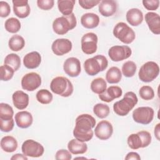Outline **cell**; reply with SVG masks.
I'll return each instance as SVG.
<instances>
[{
    "instance_id": "19",
    "label": "cell",
    "mask_w": 160,
    "mask_h": 160,
    "mask_svg": "<svg viewBox=\"0 0 160 160\" xmlns=\"http://www.w3.org/2000/svg\"><path fill=\"white\" fill-rule=\"evenodd\" d=\"M117 2L113 0H103L99 4V12L105 17L112 16L117 11Z\"/></svg>"
},
{
    "instance_id": "10",
    "label": "cell",
    "mask_w": 160,
    "mask_h": 160,
    "mask_svg": "<svg viewBox=\"0 0 160 160\" xmlns=\"http://www.w3.org/2000/svg\"><path fill=\"white\" fill-rule=\"evenodd\" d=\"M98 36L94 32H88L81 38V49L86 54H92L98 49Z\"/></svg>"
},
{
    "instance_id": "26",
    "label": "cell",
    "mask_w": 160,
    "mask_h": 160,
    "mask_svg": "<svg viewBox=\"0 0 160 160\" xmlns=\"http://www.w3.org/2000/svg\"><path fill=\"white\" fill-rule=\"evenodd\" d=\"M16 139L11 136H6L1 140V148L6 152H12L18 148Z\"/></svg>"
},
{
    "instance_id": "39",
    "label": "cell",
    "mask_w": 160,
    "mask_h": 160,
    "mask_svg": "<svg viewBox=\"0 0 160 160\" xmlns=\"http://www.w3.org/2000/svg\"><path fill=\"white\" fill-rule=\"evenodd\" d=\"M139 94L142 99L146 101H149L154 98V91L151 86H143L139 89Z\"/></svg>"
},
{
    "instance_id": "35",
    "label": "cell",
    "mask_w": 160,
    "mask_h": 160,
    "mask_svg": "<svg viewBox=\"0 0 160 160\" xmlns=\"http://www.w3.org/2000/svg\"><path fill=\"white\" fill-rule=\"evenodd\" d=\"M93 112L97 117L103 119L109 115L110 109L109 107L106 104L98 103L93 107Z\"/></svg>"
},
{
    "instance_id": "22",
    "label": "cell",
    "mask_w": 160,
    "mask_h": 160,
    "mask_svg": "<svg viewBox=\"0 0 160 160\" xmlns=\"http://www.w3.org/2000/svg\"><path fill=\"white\" fill-rule=\"evenodd\" d=\"M41 62V56L37 51H32L26 54L23 58L24 66L28 69L37 68Z\"/></svg>"
},
{
    "instance_id": "7",
    "label": "cell",
    "mask_w": 160,
    "mask_h": 160,
    "mask_svg": "<svg viewBox=\"0 0 160 160\" xmlns=\"http://www.w3.org/2000/svg\"><path fill=\"white\" fill-rule=\"evenodd\" d=\"M159 74V67L154 61H148L140 68L138 72L139 79L144 82H150L154 80Z\"/></svg>"
},
{
    "instance_id": "36",
    "label": "cell",
    "mask_w": 160,
    "mask_h": 160,
    "mask_svg": "<svg viewBox=\"0 0 160 160\" xmlns=\"http://www.w3.org/2000/svg\"><path fill=\"white\" fill-rule=\"evenodd\" d=\"M137 66L136 63L132 61L125 62L122 66V73L126 78L132 77L136 71Z\"/></svg>"
},
{
    "instance_id": "2",
    "label": "cell",
    "mask_w": 160,
    "mask_h": 160,
    "mask_svg": "<svg viewBox=\"0 0 160 160\" xmlns=\"http://www.w3.org/2000/svg\"><path fill=\"white\" fill-rule=\"evenodd\" d=\"M138 101V99L136 94L132 91H128L125 93L122 99L113 104L114 112L118 116H125L134 108Z\"/></svg>"
},
{
    "instance_id": "13",
    "label": "cell",
    "mask_w": 160,
    "mask_h": 160,
    "mask_svg": "<svg viewBox=\"0 0 160 160\" xmlns=\"http://www.w3.org/2000/svg\"><path fill=\"white\" fill-rule=\"evenodd\" d=\"M72 48L71 41L68 39L60 38L53 41L51 49L56 56H63L69 52Z\"/></svg>"
},
{
    "instance_id": "21",
    "label": "cell",
    "mask_w": 160,
    "mask_h": 160,
    "mask_svg": "<svg viewBox=\"0 0 160 160\" xmlns=\"http://www.w3.org/2000/svg\"><path fill=\"white\" fill-rule=\"evenodd\" d=\"M12 102L15 108L19 110L26 109L29 104V96L22 91H16L12 96Z\"/></svg>"
},
{
    "instance_id": "48",
    "label": "cell",
    "mask_w": 160,
    "mask_h": 160,
    "mask_svg": "<svg viewBox=\"0 0 160 160\" xmlns=\"http://www.w3.org/2000/svg\"><path fill=\"white\" fill-rule=\"evenodd\" d=\"M11 160H15V159H18V160H27L28 159V158L26 156H25L24 154H19V153H18V154H14L11 158Z\"/></svg>"
},
{
    "instance_id": "4",
    "label": "cell",
    "mask_w": 160,
    "mask_h": 160,
    "mask_svg": "<svg viewBox=\"0 0 160 160\" xmlns=\"http://www.w3.org/2000/svg\"><path fill=\"white\" fill-rule=\"evenodd\" d=\"M76 24V18L72 12L69 16H62L56 18L52 22V29L57 34L64 35L73 29Z\"/></svg>"
},
{
    "instance_id": "46",
    "label": "cell",
    "mask_w": 160,
    "mask_h": 160,
    "mask_svg": "<svg viewBox=\"0 0 160 160\" xmlns=\"http://www.w3.org/2000/svg\"><path fill=\"white\" fill-rule=\"evenodd\" d=\"M11 12V8L7 2L0 1V16L6 18L9 16Z\"/></svg>"
},
{
    "instance_id": "47",
    "label": "cell",
    "mask_w": 160,
    "mask_h": 160,
    "mask_svg": "<svg viewBox=\"0 0 160 160\" xmlns=\"http://www.w3.org/2000/svg\"><path fill=\"white\" fill-rule=\"evenodd\" d=\"M126 160H130V159H136V160H140L141 157L138 153L136 152H129L127 154L126 156L125 157Z\"/></svg>"
},
{
    "instance_id": "43",
    "label": "cell",
    "mask_w": 160,
    "mask_h": 160,
    "mask_svg": "<svg viewBox=\"0 0 160 160\" xmlns=\"http://www.w3.org/2000/svg\"><path fill=\"white\" fill-rule=\"evenodd\" d=\"M99 0H79L78 2L81 8L85 9H90L100 3Z\"/></svg>"
},
{
    "instance_id": "38",
    "label": "cell",
    "mask_w": 160,
    "mask_h": 160,
    "mask_svg": "<svg viewBox=\"0 0 160 160\" xmlns=\"http://www.w3.org/2000/svg\"><path fill=\"white\" fill-rule=\"evenodd\" d=\"M0 71H1L0 79L1 81H8L11 79H12V78L13 77L14 73L15 72L12 68L6 64L1 66Z\"/></svg>"
},
{
    "instance_id": "33",
    "label": "cell",
    "mask_w": 160,
    "mask_h": 160,
    "mask_svg": "<svg viewBox=\"0 0 160 160\" xmlns=\"http://www.w3.org/2000/svg\"><path fill=\"white\" fill-rule=\"evenodd\" d=\"M37 101L42 104H49L53 98L52 93L48 89H42L39 90L36 95Z\"/></svg>"
},
{
    "instance_id": "6",
    "label": "cell",
    "mask_w": 160,
    "mask_h": 160,
    "mask_svg": "<svg viewBox=\"0 0 160 160\" xmlns=\"http://www.w3.org/2000/svg\"><path fill=\"white\" fill-rule=\"evenodd\" d=\"M113 35L122 42L129 44L134 41L136 34L133 29L123 22L117 23L113 29Z\"/></svg>"
},
{
    "instance_id": "17",
    "label": "cell",
    "mask_w": 160,
    "mask_h": 160,
    "mask_svg": "<svg viewBox=\"0 0 160 160\" xmlns=\"http://www.w3.org/2000/svg\"><path fill=\"white\" fill-rule=\"evenodd\" d=\"M145 21L150 31L154 34H160V17L154 12H148L145 14Z\"/></svg>"
},
{
    "instance_id": "18",
    "label": "cell",
    "mask_w": 160,
    "mask_h": 160,
    "mask_svg": "<svg viewBox=\"0 0 160 160\" xmlns=\"http://www.w3.org/2000/svg\"><path fill=\"white\" fill-rule=\"evenodd\" d=\"M122 94V89L118 86H111L104 92L99 94V98L104 102H110L114 99L120 98Z\"/></svg>"
},
{
    "instance_id": "45",
    "label": "cell",
    "mask_w": 160,
    "mask_h": 160,
    "mask_svg": "<svg viewBox=\"0 0 160 160\" xmlns=\"http://www.w3.org/2000/svg\"><path fill=\"white\" fill-rule=\"evenodd\" d=\"M54 1L53 0H38L37 5L39 8L42 10H49L54 6Z\"/></svg>"
},
{
    "instance_id": "1",
    "label": "cell",
    "mask_w": 160,
    "mask_h": 160,
    "mask_svg": "<svg viewBox=\"0 0 160 160\" xmlns=\"http://www.w3.org/2000/svg\"><path fill=\"white\" fill-rule=\"evenodd\" d=\"M96 120L90 114H82L76 119L73 130L74 137L82 142L90 141L94 135L92 128L95 127Z\"/></svg>"
},
{
    "instance_id": "32",
    "label": "cell",
    "mask_w": 160,
    "mask_h": 160,
    "mask_svg": "<svg viewBox=\"0 0 160 160\" xmlns=\"http://www.w3.org/2000/svg\"><path fill=\"white\" fill-rule=\"evenodd\" d=\"M21 22L19 20L15 18L8 19L4 23L5 29L10 33H16L21 29Z\"/></svg>"
},
{
    "instance_id": "20",
    "label": "cell",
    "mask_w": 160,
    "mask_h": 160,
    "mask_svg": "<svg viewBox=\"0 0 160 160\" xmlns=\"http://www.w3.org/2000/svg\"><path fill=\"white\" fill-rule=\"evenodd\" d=\"M16 125L20 128H28L31 126L33 122L32 114L26 111H22L17 112L14 117Z\"/></svg>"
},
{
    "instance_id": "25",
    "label": "cell",
    "mask_w": 160,
    "mask_h": 160,
    "mask_svg": "<svg viewBox=\"0 0 160 160\" xmlns=\"http://www.w3.org/2000/svg\"><path fill=\"white\" fill-rule=\"evenodd\" d=\"M68 148L72 154H82L87 151L88 146L85 142L80 141L75 138L69 141Z\"/></svg>"
},
{
    "instance_id": "15",
    "label": "cell",
    "mask_w": 160,
    "mask_h": 160,
    "mask_svg": "<svg viewBox=\"0 0 160 160\" xmlns=\"http://www.w3.org/2000/svg\"><path fill=\"white\" fill-rule=\"evenodd\" d=\"M65 73L70 77H78L81 71L80 61L74 57H71L65 60L63 64Z\"/></svg>"
},
{
    "instance_id": "16",
    "label": "cell",
    "mask_w": 160,
    "mask_h": 160,
    "mask_svg": "<svg viewBox=\"0 0 160 160\" xmlns=\"http://www.w3.org/2000/svg\"><path fill=\"white\" fill-rule=\"evenodd\" d=\"M13 11L15 15L19 18H27L31 12L28 0H13Z\"/></svg>"
},
{
    "instance_id": "34",
    "label": "cell",
    "mask_w": 160,
    "mask_h": 160,
    "mask_svg": "<svg viewBox=\"0 0 160 160\" xmlns=\"http://www.w3.org/2000/svg\"><path fill=\"white\" fill-rule=\"evenodd\" d=\"M14 111L12 108L7 103L0 104V119L7 121L12 119Z\"/></svg>"
},
{
    "instance_id": "23",
    "label": "cell",
    "mask_w": 160,
    "mask_h": 160,
    "mask_svg": "<svg viewBox=\"0 0 160 160\" xmlns=\"http://www.w3.org/2000/svg\"><path fill=\"white\" fill-rule=\"evenodd\" d=\"M126 21L132 26L140 25L143 21L142 12L138 8H132L129 9L126 15Z\"/></svg>"
},
{
    "instance_id": "40",
    "label": "cell",
    "mask_w": 160,
    "mask_h": 160,
    "mask_svg": "<svg viewBox=\"0 0 160 160\" xmlns=\"http://www.w3.org/2000/svg\"><path fill=\"white\" fill-rule=\"evenodd\" d=\"M138 134L140 136L142 142V148H146L148 146L151 142V139L152 137L151 134L147 131H140L138 132Z\"/></svg>"
},
{
    "instance_id": "49",
    "label": "cell",
    "mask_w": 160,
    "mask_h": 160,
    "mask_svg": "<svg viewBox=\"0 0 160 160\" xmlns=\"http://www.w3.org/2000/svg\"><path fill=\"white\" fill-rule=\"evenodd\" d=\"M159 125L160 124L158 123L154 128V134L156 138V139L159 141Z\"/></svg>"
},
{
    "instance_id": "42",
    "label": "cell",
    "mask_w": 160,
    "mask_h": 160,
    "mask_svg": "<svg viewBox=\"0 0 160 160\" xmlns=\"http://www.w3.org/2000/svg\"><path fill=\"white\" fill-rule=\"evenodd\" d=\"M55 159L56 160H71L72 155L69 150L62 149L56 152Z\"/></svg>"
},
{
    "instance_id": "14",
    "label": "cell",
    "mask_w": 160,
    "mask_h": 160,
    "mask_svg": "<svg viewBox=\"0 0 160 160\" xmlns=\"http://www.w3.org/2000/svg\"><path fill=\"white\" fill-rule=\"evenodd\" d=\"M113 132V127L108 121L102 120L98 122L94 129L95 136L100 140H107L110 138Z\"/></svg>"
},
{
    "instance_id": "28",
    "label": "cell",
    "mask_w": 160,
    "mask_h": 160,
    "mask_svg": "<svg viewBox=\"0 0 160 160\" xmlns=\"http://www.w3.org/2000/svg\"><path fill=\"white\" fill-rule=\"evenodd\" d=\"M75 0H59L58 1V8L63 16H69L72 13Z\"/></svg>"
},
{
    "instance_id": "30",
    "label": "cell",
    "mask_w": 160,
    "mask_h": 160,
    "mask_svg": "<svg viewBox=\"0 0 160 160\" xmlns=\"http://www.w3.org/2000/svg\"><path fill=\"white\" fill-rule=\"evenodd\" d=\"M91 90L96 93L100 94L105 91L107 88V83L102 78H97L91 82Z\"/></svg>"
},
{
    "instance_id": "27",
    "label": "cell",
    "mask_w": 160,
    "mask_h": 160,
    "mask_svg": "<svg viewBox=\"0 0 160 160\" xmlns=\"http://www.w3.org/2000/svg\"><path fill=\"white\" fill-rule=\"evenodd\" d=\"M122 78V72L121 70L116 66L110 68L106 74V80L109 84L118 83Z\"/></svg>"
},
{
    "instance_id": "29",
    "label": "cell",
    "mask_w": 160,
    "mask_h": 160,
    "mask_svg": "<svg viewBox=\"0 0 160 160\" xmlns=\"http://www.w3.org/2000/svg\"><path fill=\"white\" fill-rule=\"evenodd\" d=\"M8 46L11 50L13 51H19L24 47L25 41L21 36L15 34L10 38L8 42Z\"/></svg>"
},
{
    "instance_id": "37",
    "label": "cell",
    "mask_w": 160,
    "mask_h": 160,
    "mask_svg": "<svg viewBox=\"0 0 160 160\" xmlns=\"http://www.w3.org/2000/svg\"><path fill=\"white\" fill-rule=\"evenodd\" d=\"M127 142L128 146L132 149H138L142 147L141 138L138 132L130 134L127 139Z\"/></svg>"
},
{
    "instance_id": "41",
    "label": "cell",
    "mask_w": 160,
    "mask_h": 160,
    "mask_svg": "<svg viewBox=\"0 0 160 160\" xmlns=\"http://www.w3.org/2000/svg\"><path fill=\"white\" fill-rule=\"evenodd\" d=\"M14 125V121L13 119L10 120L4 121L0 119V128L2 132H8L12 130Z\"/></svg>"
},
{
    "instance_id": "11",
    "label": "cell",
    "mask_w": 160,
    "mask_h": 160,
    "mask_svg": "<svg viewBox=\"0 0 160 160\" xmlns=\"http://www.w3.org/2000/svg\"><path fill=\"white\" fill-rule=\"evenodd\" d=\"M132 54L131 49L126 45L114 46L108 51V56L114 62H119L129 58Z\"/></svg>"
},
{
    "instance_id": "8",
    "label": "cell",
    "mask_w": 160,
    "mask_h": 160,
    "mask_svg": "<svg viewBox=\"0 0 160 160\" xmlns=\"http://www.w3.org/2000/svg\"><path fill=\"white\" fill-rule=\"evenodd\" d=\"M21 151L26 156L39 158L44 154V148L39 142L33 139H27L22 143Z\"/></svg>"
},
{
    "instance_id": "12",
    "label": "cell",
    "mask_w": 160,
    "mask_h": 160,
    "mask_svg": "<svg viewBox=\"0 0 160 160\" xmlns=\"http://www.w3.org/2000/svg\"><path fill=\"white\" fill-rule=\"evenodd\" d=\"M41 84V78L36 72H31L25 74L21 79V87L28 91H33Z\"/></svg>"
},
{
    "instance_id": "44",
    "label": "cell",
    "mask_w": 160,
    "mask_h": 160,
    "mask_svg": "<svg viewBox=\"0 0 160 160\" xmlns=\"http://www.w3.org/2000/svg\"><path fill=\"white\" fill-rule=\"evenodd\" d=\"M142 2L144 7L149 11H155L159 6V0H143Z\"/></svg>"
},
{
    "instance_id": "9",
    "label": "cell",
    "mask_w": 160,
    "mask_h": 160,
    "mask_svg": "<svg viewBox=\"0 0 160 160\" xmlns=\"http://www.w3.org/2000/svg\"><path fill=\"white\" fill-rule=\"evenodd\" d=\"M154 109L148 106L136 108L132 112V118L138 123L147 125L151 123L154 118Z\"/></svg>"
},
{
    "instance_id": "3",
    "label": "cell",
    "mask_w": 160,
    "mask_h": 160,
    "mask_svg": "<svg viewBox=\"0 0 160 160\" xmlns=\"http://www.w3.org/2000/svg\"><path fill=\"white\" fill-rule=\"evenodd\" d=\"M50 89L54 94L64 98L70 96L74 90L70 80L63 76H58L52 79L50 83Z\"/></svg>"
},
{
    "instance_id": "5",
    "label": "cell",
    "mask_w": 160,
    "mask_h": 160,
    "mask_svg": "<svg viewBox=\"0 0 160 160\" xmlns=\"http://www.w3.org/2000/svg\"><path fill=\"white\" fill-rule=\"evenodd\" d=\"M108 66V59L103 55H96L92 58H88L84 62L85 72L92 76L105 70Z\"/></svg>"
},
{
    "instance_id": "24",
    "label": "cell",
    "mask_w": 160,
    "mask_h": 160,
    "mask_svg": "<svg viewBox=\"0 0 160 160\" xmlns=\"http://www.w3.org/2000/svg\"><path fill=\"white\" fill-rule=\"evenodd\" d=\"M81 24L85 28L93 29L99 25V18L92 12L85 13L81 18Z\"/></svg>"
},
{
    "instance_id": "31",
    "label": "cell",
    "mask_w": 160,
    "mask_h": 160,
    "mask_svg": "<svg viewBox=\"0 0 160 160\" xmlns=\"http://www.w3.org/2000/svg\"><path fill=\"white\" fill-rule=\"evenodd\" d=\"M4 63L12 68L14 71H16L21 66V59L18 54L11 53L5 57Z\"/></svg>"
}]
</instances>
